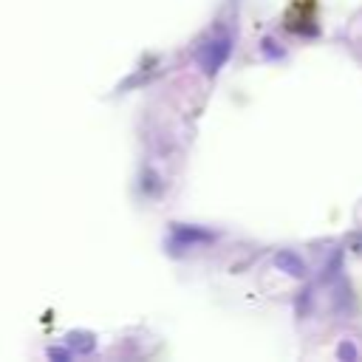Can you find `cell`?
<instances>
[{
	"mask_svg": "<svg viewBox=\"0 0 362 362\" xmlns=\"http://www.w3.org/2000/svg\"><path fill=\"white\" fill-rule=\"evenodd\" d=\"M226 57H229V40H218V42L204 45V51H201V65H204L209 74H215Z\"/></svg>",
	"mask_w": 362,
	"mask_h": 362,
	"instance_id": "1",
	"label": "cell"
}]
</instances>
